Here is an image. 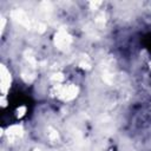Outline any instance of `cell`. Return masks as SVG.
Listing matches in <instances>:
<instances>
[{"instance_id": "6da1fadb", "label": "cell", "mask_w": 151, "mask_h": 151, "mask_svg": "<svg viewBox=\"0 0 151 151\" xmlns=\"http://www.w3.org/2000/svg\"><path fill=\"white\" fill-rule=\"evenodd\" d=\"M144 45H145V47L150 51V53H151V34H147L145 38H144Z\"/></svg>"}]
</instances>
